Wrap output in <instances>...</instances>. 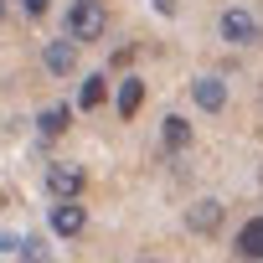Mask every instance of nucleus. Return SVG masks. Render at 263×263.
I'll return each mask as SVG.
<instances>
[{
	"mask_svg": "<svg viewBox=\"0 0 263 263\" xmlns=\"http://www.w3.org/2000/svg\"><path fill=\"white\" fill-rule=\"evenodd\" d=\"M248 263H263V217H253V222H242V232H237V242H232Z\"/></svg>",
	"mask_w": 263,
	"mask_h": 263,
	"instance_id": "nucleus-8",
	"label": "nucleus"
},
{
	"mask_svg": "<svg viewBox=\"0 0 263 263\" xmlns=\"http://www.w3.org/2000/svg\"><path fill=\"white\" fill-rule=\"evenodd\" d=\"M0 253H21V237H0Z\"/></svg>",
	"mask_w": 263,
	"mask_h": 263,
	"instance_id": "nucleus-15",
	"label": "nucleus"
},
{
	"mask_svg": "<svg viewBox=\"0 0 263 263\" xmlns=\"http://www.w3.org/2000/svg\"><path fill=\"white\" fill-rule=\"evenodd\" d=\"M155 11L160 16H176V0H155Z\"/></svg>",
	"mask_w": 263,
	"mask_h": 263,
	"instance_id": "nucleus-16",
	"label": "nucleus"
},
{
	"mask_svg": "<svg viewBox=\"0 0 263 263\" xmlns=\"http://www.w3.org/2000/svg\"><path fill=\"white\" fill-rule=\"evenodd\" d=\"M145 103V78H124L119 83V119H135Z\"/></svg>",
	"mask_w": 263,
	"mask_h": 263,
	"instance_id": "nucleus-10",
	"label": "nucleus"
},
{
	"mask_svg": "<svg viewBox=\"0 0 263 263\" xmlns=\"http://www.w3.org/2000/svg\"><path fill=\"white\" fill-rule=\"evenodd\" d=\"M21 253H26V263H52V248L42 237H21Z\"/></svg>",
	"mask_w": 263,
	"mask_h": 263,
	"instance_id": "nucleus-13",
	"label": "nucleus"
},
{
	"mask_svg": "<svg viewBox=\"0 0 263 263\" xmlns=\"http://www.w3.org/2000/svg\"><path fill=\"white\" fill-rule=\"evenodd\" d=\"M42 62H47L52 78H67V72L78 67V47H72L67 36H62V42H47V47H42Z\"/></svg>",
	"mask_w": 263,
	"mask_h": 263,
	"instance_id": "nucleus-5",
	"label": "nucleus"
},
{
	"mask_svg": "<svg viewBox=\"0 0 263 263\" xmlns=\"http://www.w3.org/2000/svg\"><path fill=\"white\" fill-rule=\"evenodd\" d=\"M160 140H165V150H171V155H181V150L191 145V124H186L181 114H165V124H160Z\"/></svg>",
	"mask_w": 263,
	"mask_h": 263,
	"instance_id": "nucleus-9",
	"label": "nucleus"
},
{
	"mask_svg": "<svg viewBox=\"0 0 263 263\" xmlns=\"http://www.w3.org/2000/svg\"><path fill=\"white\" fill-rule=\"evenodd\" d=\"M47 191H52L57 201H78V191H83V171L67 165V160H52V165H47Z\"/></svg>",
	"mask_w": 263,
	"mask_h": 263,
	"instance_id": "nucleus-3",
	"label": "nucleus"
},
{
	"mask_svg": "<svg viewBox=\"0 0 263 263\" xmlns=\"http://www.w3.org/2000/svg\"><path fill=\"white\" fill-rule=\"evenodd\" d=\"M103 98H108V78H103V72H93V78L83 83V93H78V103H83V108H98Z\"/></svg>",
	"mask_w": 263,
	"mask_h": 263,
	"instance_id": "nucleus-12",
	"label": "nucleus"
},
{
	"mask_svg": "<svg viewBox=\"0 0 263 263\" xmlns=\"http://www.w3.org/2000/svg\"><path fill=\"white\" fill-rule=\"evenodd\" d=\"M0 21H6V0H0Z\"/></svg>",
	"mask_w": 263,
	"mask_h": 263,
	"instance_id": "nucleus-17",
	"label": "nucleus"
},
{
	"mask_svg": "<svg viewBox=\"0 0 263 263\" xmlns=\"http://www.w3.org/2000/svg\"><path fill=\"white\" fill-rule=\"evenodd\" d=\"M83 227H88V212H83L78 201H57V206H52V232H57V237H78Z\"/></svg>",
	"mask_w": 263,
	"mask_h": 263,
	"instance_id": "nucleus-6",
	"label": "nucleus"
},
{
	"mask_svg": "<svg viewBox=\"0 0 263 263\" xmlns=\"http://www.w3.org/2000/svg\"><path fill=\"white\" fill-rule=\"evenodd\" d=\"M36 124H42V135H47V140H57V135H67V124H72V108H67V103H52V108H47Z\"/></svg>",
	"mask_w": 263,
	"mask_h": 263,
	"instance_id": "nucleus-11",
	"label": "nucleus"
},
{
	"mask_svg": "<svg viewBox=\"0 0 263 263\" xmlns=\"http://www.w3.org/2000/svg\"><path fill=\"white\" fill-rule=\"evenodd\" d=\"M47 6H52V0H21V11H26V21H36V16H47Z\"/></svg>",
	"mask_w": 263,
	"mask_h": 263,
	"instance_id": "nucleus-14",
	"label": "nucleus"
},
{
	"mask_svg": "<svg viewBox=\"0 0 263 263\" xmlns=\"http://www.w3.org/2000/svg\"><path fill=\"white\" fill-rule=\"evenodd\" d=\"M191 98H196V108L217 114V108L227 103V83H222V78H196V83H191Z\"/></svg>",
	"mask_w": 263,
	"mask_h": 263,
	"instance_id": "nucleus-7",
	"label": "nucleus"
},
{
	"mask_svg": "<svg viewBox=\"0 0 263 263\" xmlns=\"http://www.w3.org/2000/svg\"><path fill=\"white\" fill-rule=\"evenodd\" d=\"M108 31V11H103V0H72L67 6V42H98Z\"/></svg>",
	"mask_w": 263,
	"mask_h": 263,
	"instance_id": "nucleus-1",
	"label": "nucleus"
},
{
	"mask_svg": "<svg viewBox=\"0 0 263 263\" xmlns=\"http://www.w3.org/2000/svg\"><path fill=\"white\" fill-rule=\"evenodd\" d=\"M217 31H222V42H232V47H253V42H258V21H253V11H242V6H227L222 21H217Z\"/></svg>",
	"mask_w": 263,
	"mask_h": 263,
	"instance_id": "nucleus-2",
	"label": "nucleus"
},
{
	"mask_svg": "<svg viewBox=\"0 0 263 263\" xmlns=\"http://www.w3.org/2000/svg\"><path fill=\"white\" fill-rule=\"evenodd\" d=\"M186 227L196 232V237H212L217 227H222V201H212V196H201L191 212H186Z\"/></svg>",
	"mask_w": 263,
	"mask_h": 263,
	"instance_id": "nucleus-4",
	"label": "nucleus"
}]
</instances>
